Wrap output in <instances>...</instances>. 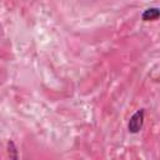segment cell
<instances>
[{"label":"cell","mask_w":160,"mask_h":160,"mask_svg":"<svg viewBox=\"0 0 160 160\" xmlns=\"http://www.w3.org/2000/svg\"><path fill=\"white\" fill-rule=\"evenodd\" d=\"M8 149H9V156L11 155V152H14V156H15V159H16V158H18L16 146H15V144H14L12 141H9V142H8Z\"/></svg>","instance_id":"cell-3"},{"label":"cell","mask_w":160,"mask_h":160,"mask_svg":"<svg viewBox=\"0 0 160 160\" xmlns=\"http://www.w3.org/2000/svg\"><path fill=\"white\" fill-rule=\"evenodd\" d=\"M144 118H145V111L144 109H139L136 112L132 114V116L130 118L129 122H128V130L131 134H138L144 125Z\"/></svg>","instance_id":"cell-1"},{"label":"cell","mask_w":160,"mask_h":160,"mask_svg":"<svg viewBox=\"0 0 160 160\" xmlns=\"http://www.w3.org/2000/svg\"><path fill=\"white\" fill-rule=\"evenodd\" d=\"M160 16V11L158 8H149L146 9L142 14H141V19L144 21H152V20H158Z\"/></svg>","instance_id":"cell-2"}]
</instances>
